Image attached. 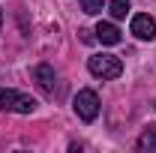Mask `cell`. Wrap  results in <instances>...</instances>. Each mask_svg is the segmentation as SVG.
I'll list each match as a JSON object with an SVG mask.
<instances>
[{"label":"cell","instance_id":"obj_1","mask_svg":"<svg viewBox=\"0 0 156 153\" xmlns=\"http://www.w3.org/2000/svg\"><path fill=\"white\" fill-rule=\"evenodd\" d=\"M0 111H18V114H30L36 111V99L9 87H0Z\"/></svg>","mask_w":156,"mask_h":153},{"label":"cell","instance_id":"obj_2","mask_svg":"<svg viewBox=\"0 0 156 153\" xmlns=\"http://www.w3.org/2000/svg\"><path fill=\"white\" fill-rule=\"evenodd\" d=\"M87 69L96 78L105 81V78H120L123 63H120V57H114V54H93V57L87 60Z\"/></svg>","mask_w":156,"mask_h":153},{"label":"cell","instance_id":"obj_3","mask_svg":"<svg viewBox=\"0 0 156 153\" xmlns=\"http://www.w3.org/2000/svg\"><path fill=\"white\" fill-rule=\"evenodd\" d=\"M72 108H75V114L84 120V123H93L99 117V96L96 90H78L75 99H72Z\"/></svg>","mask_w":156,"mask_h":153},{"label":"cell","instance_id":"obj_4","mask_svg":"<svg viewBox=\"0 0 156 153\" xmlns=\"http://www.w3.org/2000/svg\"><path fill=\"white\" fill-rule=\"evenodd\" d=\"M132 33L138 39H144V42H153L156 39V18H150V15H135L132 18Z\"/></svg>","mask_w":156,"mask_h":153},{"label":"cell","instance_id":"obj_5","mask_svg":"<svg viewBox=\"0 0 156 153\" xmlns=\"http://www.w3.org/2000/svg\"><path fill=\"white\" fill-rule=\"evenodd\" d=\"M33 78H36L39 81V87H42V93H54V81H57V78H54V69H51V66H48V63H39L36 69H33Z\"/></svg>","mask_w":156,"mask_h":153},{"label":"cell","instance_id":"obj_6","mask_svg":"<svg viewBox=\"0 0 156 153\" xmlns=\"http://www.w3.org/2000/svg\"><path fill=\"white\" fill-rule=\"evenodd\" d=\"M93 33H96V39L102 45H117L120 42V30H117V24H111V21H99Z\"/></svg>","mask_w":156,"mask_h":153},{"label":"cell","instance_id":"obj_7","mask_svg":"<svg viewBox=\"0 0 156 153\" xmlns=\"http://www.w3.org/2000/svg\"><path fill=\"white\" fill-rule=\"evenodd\" d=\"M138 150H156V126H147L138 138Z\"/></svg>","mask_w":156,"mask_h":153},{"label":"cell","instance_id":"obj_8","mask_svg":"<svg viewBox=\"0 0 156 153\" xmlns=\"http://www.w3.org/2000/svg\"><path fill=\"white\" fill-rule=\"evenodd\" d=\"M129 0H108V12H111V18H126L129 15Z\"/></svg>","mask_w":156,"mask_h":153},{"label":"cell","instance_id":"obj_9","mask_svg":"<svg viewBox=\"0 0 156 153\" xmlns=\"http://www.w3.org/2000/svg\"><path fill=\"white\" fill-rule=\"evenodd\" d=\"M102 6H105V0H81V9H84L87 15H99Z\"/></svg>","mask_w":156,"mask_h":153},{"label":"cell","instance_id":"obj_10","mask_svg":"<svg viewBox=\"0 0 156 153\" xmlns=\"http://www.w3.org/2000/svg\"><path fill=\"white\" fill-rule=\"evenodd\" d=\"M78 33H81V39H84V42H93V39H96L90 30H78Z\"/></svg>","mask_w":156,"mask_h":153},{"label":"cell","instance_id":"obj_11","mask_svg":"<svg viewBox=\"0 0 156 153\" xmlns=\"http://www.w3.org/2000/svg\"><path fill=\"white\" fill-rule=\"evenodd\" d=\"M0 27H3V12H0Z\"/></svg>","mask_w":156,"mask_h":153}]
</instances>
